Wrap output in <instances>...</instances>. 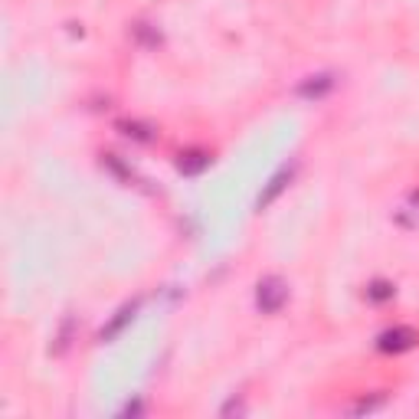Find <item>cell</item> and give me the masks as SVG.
Returning <instances> with one entry per match:
<instances>
[{
	"instance_id": "1",
	"label": "cell",
	"mask_w": 419,
	"mask_h": 419,
	"mask_svg": "<svg viewBox=\"0 0 419 419\" xmlns=\"http://www.w3.org/2000/svg\"><path fill=\"white\" fill-rule=\"evenodd\" d=\"M282 302H285V288H282L275 279H269L266 285H259V305L266 308V311H275Z\"/></svg>"
},
{
	"instance_id": "2",
	"label": "cell",
	"mask_w": 419,
	"mask_h": 419,
	"mask_svg": "<svg viewBox=\"0 0 419 419\" xmlns=\"http://www.w3.org/2000/svg\"><path fill=\"white\" fill-rule=\"evenodd\" d=\"M413 344V331H390V335L380 337V348L383 350H403Z\"/></svg>"
}]
</instances>
